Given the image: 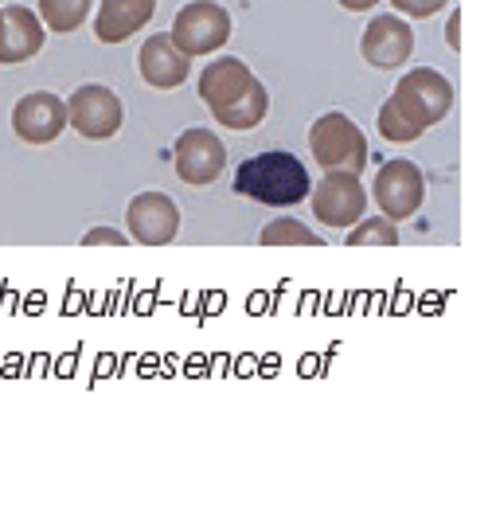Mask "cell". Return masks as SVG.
I'll list each match as a JSON object with an SVG mask.
<instances>
[{"mask_svg":"<svg viewBox=\"0 0 492 512\" xmlns=\"http://www.w3.org/2000/svg\"><path fill=\"white\" fill-rule=\"evenodd\" d=\"M235 192L246 200H258L266 208H293L309 196V172L305 165L286 153V149H270V153H254L235 169Z\"/></svg>","mask_w":492,"mask_h":512,"instance_id":"obj_1","label":"cell"},{"mask_svg":"<svg viewBox=\"0 0 492 512\" xmlns=\"http://www.w3.org/2000/svg\"><path fill=\"white\" fill-rule=\"evenodd\" d=\"M309 149L317 157V165L328 172H360L368 169V137L352 118H344L340 110L321 114L309 129Z\"/></svg>","mask_w":492,"mask_h":512,"instance_id":"obj_2","label":"cell"},{"mask_svg":"<svg viewBox=\"0 0 492 512\" xmlns=\"http://www.w3.org/2000/svg\"><path fill=\"white\" fill-rule=\"evenodd\" d=\"M387 102L426 133V129L438 126V122L450 114L453 86L442 71H434V67H418V71H410L407 79L395 86V94H391Z\"/></svg>","mask_w":492,"mask_h":512,"instance_id":"obj_3","label":"cell"},{"mask_svg":"<svg viewBox=\"0 0 492 512\" xmlns=\"http://www.w3.org/2000/svg\"><path fill=\"white\" fill-rule=\"evenodd\" d=\"M231 28H235V24H231V12H227L223 4H215V0H196V4L180 8V16H176L168 40L192 59V55H211V51H219L223 43L231 40Z\"/></svg>","mask_w":492,"mask_h":512,"instance_id":"obj_4","label":"cell"},{"mask_svg":"<svg viewBox=\"0 0 492 512\" xmlns=\"http://www.w3.org/2000/svg\"><path fill=\"white\" fill-rule=\"evenodd\" d=\"M371 196H375L379 212L387 215L391 223H399V219H410V215L422 208V200H426V176H422V169L414 161L395 157V161H387L379 169Z\"/></svg>","mask_w":492,"mask_h":512,"instance_id":"obj_5","label":"cell"},{"mask_svg":"<svg viewBox=\"0 0 492 512\" xmlns=\"http://www.w3.org/2000/svg\"><path fill=\"white\" fill-rule=\"evenodd\" d=\"M368 212V192L360 184L356 172H328L325 180L313 188V215L336 227V231H348L352 223H360Z\"/></svg>","mask_w":492,"mask_h":512,"instance_id":"obj_6","label":"cell"},{"mask_svg":"<svg viewBox=\"0 0 492 512\" xmlns=\"http://www.w3.org/2000/svg\"><path fill=\"white\" fill-rule=\"evenodd\" d=\"M172 165H176V176L184 184L207 188L227 169V149L211 129H184L172 145Z\"/></svg>","mask_w":492,"mask_h":512,"instance_id":"obj_7","label":"cell"},{"mask_svg":"<svg viewBox=\"0 0 492 512\" xmlns=\"http://www.w3.org/2000/svg\"><path fill=\"white\" fill-rule=\"evenodd\" d=\"M67 122L90 141H106L122 129V98L102 83H86L67 102Z\"/></svg>","mask_w":492,"mask_h":512,"instance_id":"obj_8","label":"cell"},{"mask_svg":"<svg viewBox=\"0 0 492 512\" xmlns=\"http://www.w3.org/2000/svg\"><path fill=\"white\" fill-rule=\"evenodd\" d=\"M12 129L28 145H51L67 129V102L59 94H43V90L24 94L12 106Z\"/></svg>","mask_w":492,"mask_h":512,"instance_id":"obj_9","label":"cell"},{"mask_svg":"<svg viewBox=\"0 0 492 512\" xmlns=\"http://www.w3.org/2000/svg\"><path fill=\"white\" fill-rule=\"evenodd\" d=\"M125 219H129V235L137 243H145V247H164L180 231V208L164 192H141V196H133Z\"/></svg>","mask_w":492,"mask_h":512,"instance_id":"obj_10","label":"cell"},{"mask_svg":"<svg viewBox=\"0 0 492 512\" xmlns=\"http://www.w3.org/2000/svg\"><path fill=\"white\" fill-rule=\"evenodd\" d=\"M360 51H364V59H368L371 67L395 71V67L407 63L410 51H414V32H410L407 20L383 12V16H375L368 24V32H364V40H360Z\"/></svg>","mask_w":492,"mask_h":512,"instance_id":"obj_11","label":"cell"},{"mask_svg":"<svg viewBox=\"0 0 492 512\" xmlns=\"http://www.w3.org/2000/svg\"><path fill=\"white\" fill-rule=\"evenodd\" d=\"M254 86V71L246 67L243 59H235V55H219L215 63H207L204 75H200V98L207 102V110H211V118L215 114H223L227 106H235L239 98H243L246 90Z\"/></svg>","mask_w":492,"mask_h":512,"instance_id":"obj_12","label":"cell"},{"mask_svg":"<svg viewBox=\"0 0 492 512\" xmlns=\"http://www.w3.org/2000/svg\"><path fill=\"white\" fill-rule=\"evenodd\" d=\"M43 47V24L40 16L24 4L0 8V63H28L32 55H40Z\"/></svg>","mask_w":492,"mask_h":512,"instance_id":"obj_13","label":"cell"},{"mask_svg":"<svg viewBox=\"0 0 492 512\" xmlns=\"http://www.w3.org/2000/svg\"><path fill=\"white\" fill-rule=\"evenodd\" d=\"M188 67H192V59L168 36H149L145 47H141V59H137L141 79L149 86H157V90H176L188 79Z\"/></svg>","mask_w":492,"mask_h":512,"instance_id":"obj_14","label":"cell"},{"mask_svg":"<svg viewBox=\"0 0 492 512\" xmlns=\"http://www.w3.org/2000/svg\"><path fill=\"white\" fill-rule=\"evenodd\" d=\"M157 12V0H102L94 36L102 43H125L137 28H145Z\"/></svg>","mask_w":492,"mask_h":512,"instance_id":"obj_15","label":"cell"},{"mask_svg":"<svg viewBox=\"0 0 492 512\" xmlns=\"http://www.w3.org/2000/svg\"><path fill=\"white\" fill-rule=\"evenodd\" d=\"M266 110H270V94H266V86L254 79V86L246 90L235 106H227L223 114H215V122H219V126H227V129H239V133H246V129L262 126Z\"/></svg>","mask_w":492,"mask_h":512,"instance_id":"obj_16","label":"cell"},{"mask_svg":"<svg viewBox=\"0 0 492 512\" xmlns=\"http://www.w3.org/2000/svg\"><path fill=\"white\" fill-rule=\"evenodd\" d=\"M86 12H90V0H40V24L59 36L79 32Z\"/></svg>","mask_w":492,"mask_h":512,"instance_id":"obj_17","label":"cell"},{"mask_svg":"<svg viewBox=\"0 0 492 512\" xmlns=\"http://www.w3.org/2000/svg\"><path fill=\"white\" fill-rule=\"evenodd\" d=\"M348 243L352 247H395L399 231L387 215H371V219H360V223L348 227Z\"/></svg>","mask_w":492,"mask_h":512,"instance_id":"obj_18","label":"cell"},{"mask_svg":"<svg viewBox=\"0 0 492 512\" xmlns=\"http://www.w3.org/2000/svg\"><path fill=\"white\" fill-rule=\"evenodd\" d=\"M258 243H266V247H278V243H301V247H317L321 239H317V235H313L305 223H297V219L282 215V219H274L270 227H262Z\"/></svg>","mask_w":492,"mask_h":512,"instance_id":"obj_19","label":"cell"},{"mask_svg":"<svg viewBox=\"0 0 492 512\" xmlns=\"http://www.w3.org/2000/svg\"><path fill=\"white\" fill-rule=\"evenodd\" d=\"M403 16H414V20H426V16H434V12H442L450 0H391Z\"/></svg>","mask_w":492,"mask_h":512,"instance_id":"obj_20","label":"cell"},{"mask_svg":"<svg viewBox=\"0 0 492 512\" xmlns=\"http://www.w3.org/2000/svg\"><path fill=\"white\" fill-rule=\"evenodd\" d=\"M82 243H86V247H94V243H114V247H122L129 239H125L122 231H114V227H94V231L82 235Z\"/></svg>","mask_w":492,"mask_h":512,"instance_id":"obj_21","label":"cell"},{"mask_svg":"<svg viewBox=\"0 0 492 512\" xmlns=\"http://www.w3.org/2000/svg\"><path fill=\"white\" fill-rule=\"evenodd\" d=\"M340 4H344L348 12H368V8H375L379 0H340Z\"/></svg>","mask_w":492,"mask_h":512,"instance_id":"obj_22","label":"cell"},{"mask_svg":"<svg viewBox=\"0 0 492 512\" xmlns=\"http://www.w3.org/2000/svg\"><path fill=\"white\" fill-rule=\"evenodd\" d=\"M457 24H461V12H453V24H450V32H446V36H450V40H453V47L461 43V40H457Z\"/></svg>","mask_w":492,"mask_h":512,"instance_id":"obj_23","label":"cell"}]
</instances>
